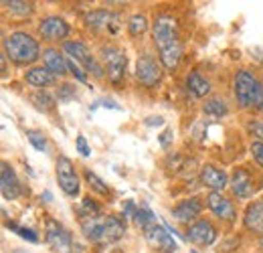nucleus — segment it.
<instances>
[{
  "instance_id": "38",
  "label": "nucleus",
  "mask_w": 263,
  "mask_h": 253,
  "mask_svg": "<svg viewBox=\"0 0 263 253\" xmlns=\"http://www.w3.org/2000/svg\"><path fill=\"white\" fill-rule=\"evenodd\" d=\"M172 138H174V136H172V128H166L164 134L160 136V146H162V148H168L170 142H172Z\"/></svg>"
},
{
  "instance_id": "43",
  "label": "nucleus",
  "mask_w": 263,
  "mask_h": 253,
  "mask_svg": "<svg viewBox=\"0 0 263 253\" xmlns=\"http://www.w3.org/2000/svg\"><path fill=\"white\" fill-rule=\"evenodd\" d=\"M18 253H23V251H18Z\"/></svg>"
},
{
  "instance_id": "37",
  "label": "nucleus",
  "mask_w": 263,
  "mask_h": 253,
  "mask_svg": "<svg viewBox=\"0 0 263 253\" xmlns=\"http://www.w3.org/2000/svg\"><path fill=\"white\" fill-rule=\"evenodd\" d=\"M67 65H69V71H71V73H73V75H75V77H77L81 83H85V73H83V71H81L77 65L73 63V61H67Z\"/></svg>"
},
{
  "instance_id": "36",
  "label": "nucleus",
  "mask_w": 263,
  "mask_h": 253,
  "mask_svg": "<svg viewBox=\"0 0 263 253\" xmlns=\"http://www.w3.org/2000/svg\"><path fill=\"white\" fill-rule=\"evenodd\" d=\"M77 150H79L81 156H89V154H91V152H89V146H87V142H85L83 136H77Z\"/></svg>"
},
{
  "instance_id": "28",
  "label": "nucleus",
  "mask_w": 263,
  "mask_h": 253,
  "mask_svg": "<svg viewBox=\"0 0 263 253\" xmlns=\"http://www.w3.org/2000/svg\"><path fill=\"white\" fill-rule=\"evenodd\" d=\"M81 215H85V217H89V219H98L99 215H101L99 205L91 196H85V198H83V203H81Z\"/></svg>"
},
{
  "instance_id": "15",
  "label": "nucleus",
  "mask_w": 263,
  "mask_h": 253,
  "mask_svg": "<svg viewBox=\"0 0 263 253\" xmlns=\"http://www.w3.org/2000/svg\"><path fill=\"white\" fill-rule=\"evenodd\" d=\"M200 209H202V203L198 198H189L172 209V217L180 223H191L200 215Z\"/></svg>"
},
{
  "instance_id": "4",
  "label": "nucleus",
  "mask_w": 263,
  "mask_h": 253,
  "mask_svg": "<svg viewBox=\"0 0 263 253\" xmlns=\"http://www.w3.org/2000/svg\"><path fill=\"white\" fill-rule=\"evenodd\" d=\"M103 61H105V69H107V77L116 87H122L124 77H126V55L116 49V47H105L103 49Z\"/></svg>"
},
{
  "instance_id": "11",
  "label": "nucleus",
  "mask_w": 263,
  "mask_h": 253,
  "mask_svg": "<svg viewBox=\"0 0 263 253\" xmlns=\"http://www.w3.org/2000/svg\"><path fill=\"white\" fill-rule=\"evenodd\" d=\"M200 183L206 189L213 190V192H221V190L229 185V178H227V172L225 170H221V168H217L213 164H206L200 170Z\"/></svg>"
},
{
  "instance_id": "25",
  "label": "nucleus",
  "mask_w": 263,
  "mask_h": 253,
  "mask_svg": "<svg viewBox=\"0 0 263 253\" xmlns=\"http://www.w3.org/2000/svg\"><path fill=\"white\" fill-rule=\"evenodd\" d=\"M128 31H130L132 37H142L148 31V19L144 14H134L128 21Z\"/></svg>"
},
{
  "instance_id": "34",
  "label": "nucleus",
  "mask_w": 263,
  "mask_h": 253,
  "mask_svg": "<svg viewBox=\"0 0 263 253\" xmlns=\"http://www.w3.org/2000/svg\"><path fill=\"white\" fill-rule=\"evenodd\" d=\"M251 154H253L255 162L263 168V142L261 140H257V142L251 144Z\"/></svg>"
},
{
  "instance_id": "17",
  "label": "nucleus",
  "mask_w": 263,
  "mask_h": 253,
  "mask_svg": "<svg viewBox=\"0 0 263 253\" xmlns=\"http://www.w3.org/2000/svg\"><path fill=\"white\" fill-rule=\"evenodd\" d=\"M126 233V223L122 221L120 217H107L103 221V241L107 243H114V241H120Z\"/></svg>"
},
{
  "instance_id": "42",
  "label": "nucleus",
  "mask_w": 263,
  "mask_h": 253,
  "mask_svg": "<svg viewBox=\"0 0 263 253\" xmlns=\"http://www.w3.org/2000/svg\"><path fill=\"white\" fill-rule=\"evenodd\" d=\"M193 253H197V251H193Z\"/></svg>"
},
{
  "instance_id": "31",
  "label": "nucleus",
  "mask_w": 263,
  "mask_h": 253,
  "mask_svg": "<svg viewBox=\"0 0 263 253\" xmlns=\"http://www.w3.org/2000/svg\"><path fill=\"white\" fill-rule=\"evenodd\" d=\"M6 227L10 229V231H14L16 235H21V237H25V239H29V241H39V237H36V233L31 231V229H27V227H18V225H14V223H6Z\"/></svg>"
},
{
  "instance_id": "10",
  "label": "nucleus",
  "mask_w": 263,
  "mask_h": 253,
  "mask_svg": "<svg viewBox=\"0 0 263 253\" xmlns=\"http://www.w3.org/2000/svg\"><path fill=\"white\" fill-rule=\"evenodd\" d=\"M39 32L47 41H61V39H65L67 34H69V25L61 16H47L39 25Z\"/></svg>"
},
{
  "instance_id": "1",
  "label": "nucleus",
  "mask_w": 263,
  "mask_h": 253,
  "mask_svg": "<svg viewBox=\"0 0 263 253\" xmlns=\"http://www.w3.org/2000/svg\"><path fill=\"white\" fill-rule=\"evenodd\" d=\"M154 43L160 51V59L166 69L174 71L178 63H180V57H182V45H180V39H178V23L176 19L172 16H158L156 23H154Z\"/></svg>"
},
{
  "instance_id": "44",
  "label": "nucleus",
  "mask_w": 263,
  "mask_h": 253,
  "mask_svg": "<svg viewBox=\"0 0 263 253\" xmlns=\"http://www.w3.org/2000/svg\"><path fill=\"white\" fill-rule=\"evenodd\" d=\"M261 205H263V201H261Z\"/></svg>"
},
{
  "instance_id": "27",
  "label": "nucleus",
  "mask_w": 263,
  "mask_h": 253,
  "mask_svg": "<svg viewBox=\"0 0 263 253\" xmlns=\"http://www.w3.org/2000/svg\"><path fill=\"white\" fill-rule=\"evenodd\" d=\"M85 180H87V185H89V189H93L96 192L99 194H109V187L99 178L96 172H91V170H85Z\"/></svg>"
},
{
  "instance_id": "32",
  "label": "nucleus",
  "mask_w": 263,
  "mask_h": 253,
  "mask_svg": "<svg viewBox=\"0 0 263 253\" xmlns=\"http://www.w3.org/2000/svg\"><path fill=\"white\" fill-rule=\"evenodd\" d=\"M27 136H29V142L34 146V150H39V152H43L45 150V146H47V140H45V136L41 134V132H27Z\"/></svg>"
},
{
  "instance_id": "16",
  "label": "nucleus",
  "mask_w": 263,
  "mask_h": 253,
  "mask_svg": "<svg viewBox=\"0 0 263 253\" xmlns=\"http://www.w3.org/2000/svg\"><path fill=\"white\" fill-rule=\"evenodd\" d=\"M146 239L152 245H160L166 251H174L176 247V241L172 239L170 231H166L164 227H158V225H152L150 229H146Z\"/></svg>"
},
{
  "instance_id": "41",
  "label": "nucleus",
  "mask_w": 263,
  "mask_h": 253,
  "mask_svg": "<svg viewBox=\"0 0 263 253\" xmlns=\"http://www.w3.org/2000/svg\"><path fill=\"white\" fill-rule=\"evenodd\" d=\"M164 124V120L162 118H158V116H152L150 120H146V126L154 128V126H162Z\"/></svg>"
},
{
  "instance_id": "3",
  "label": "nucleus",
  "mask_w": 263,
  "mask_h": 253,
  "mask_svg": "<svg viewBox=\"0 0 263 253\" xmlns=\"http://www.w3.org/2000/svg\"><path fill=\"white\" fill-rule=\"evenodd\" d=\"M235 97L239 101L241 107H249V110H263V85L261 81L249 73V71H239L235 75Z\"/></svg>"
},
{
  "instance_id": "24",
  "label": "nucleus",
  "mask_w": 263,
  "mask_h": 253,
  "mask_svg": "<svg viewBox=\"0 0 263 253\" xmlns=\"http://www.w3.org/2000/svg\"><path fill=\"white\" fill-rule=\"evenodd\" d=\"M83 233L89 241L103 239V223H99L98 219H85L83 221Z\"/></svg>"
},
{
  "instance_id": "39",
  "label": "nucleus",
  "mask_w": 263,
  "mask_h": 253,
  "mask_svg": "<svg viewBox=\"0 0 263 253\" xmlns=\"http://www.w3.org/2000/svg\"><path fill=\"white\" fill-rule=\"evenodd\" d=\"M87 67V71H91L93 75H98V77H101L103 75V71H101V67H99V63L96 61V59H89V63L85 65Z\"/></svg>"
},
{
  "instance_id": "35",
  "label": "nucleus",
  "mask_w": 263,
  "mask_h": 253,
  "mask_svg": "<svg viewBox=\"0 0 263 253\" xmlns=\"http://www.w3.org/2000/svg\"><path fill=\"white\" fill-rule=\"evenodd\" d=\"M99 105H101V107H111V110H122V105H120V103H116L114 99H99L98 103H93V105H91V110H98Z\"/></svg>"
},
{
  "instance_id": "13",
  "label": "nucleus",
  "mask_w": 263,
  "mask_h": 253,
  "mask_svg": "<svg viewBox=\"0 0 263 253\" xmlns=\"http://www.w3.org/2000/svg\"><path fill=\"white\" fill-rule=\"evenodd\" d=\"M231 189L237 198H249L253 194V178L245 168H237L231 178Z\"/></svg>"
},
{
  "instance_id": "21",
  "label": "nucleus",
  "mask_w": 263,
  "mask_h": 253,
  "mask_svg": "<svg viewBox=\"0 0 263 253\" xmlns=\"http://www.w3.org/2000/svg\"><path fill=\"white\" fill-rule=\"evenodd\" d=\"M63 51H65L71 59L81 61L83 65H87L89 59H91V57H89V49H87L81 41H67L65 45H63Z\"/></svg>"
},
{
  "instance_id": "9",
  "label": "nucleus",
  "mask_w": 263,
  "mask_h": 253,
  "mask_svg": "<svg viewBox=\"0 0 263 253\" xmlns=\"http://www.w3.org/2000/svg\"><path fill=\"white\" fill-rule=\"evenodd\" d=\"M0 189H2V196L6 201H14L21 194V183L8 162H2V166H0Z\"/></svg>"
},
{
  "instance_id": "12",
  "label": "nucleus",
  "mask_w": 263,
  "mask_h": 253,
  "mask_svg": "<svg viewBox=\"0 0 263 253\" xmlns=\"http://www.w3.org/2000/svg\"><path fill=\"white\" fill-rule=\"evenodd\" d=\"M206 205L209 209L219 217V219H225V221H233L235 219V207L229 198H225L221 192H211L206 196Z\"/></svg>"
},
{
  "instance_id": "6",
  "label": "nucleus",
  "mask_w": 263,
  "mask_h": 253,
  "mask_svg": "<svg viewBox=\"0 0 263 253\" xmlns=\"http://www.w3.org/2000/svg\"><path fill=\"white\" fill-rule=\"evenodd\" d=\"M136 77L144 87H156L162 79V69L150 55H142L136 65Z\"/></svg>"
},
{
  "instance_id": "14",
  "label": "nucleus",
  "mask_w": 263,
  "mask_h": 253,
  "mask_svg": "<svg viewBox=\"0 0 263 253\" xmlns=\"http://www.w3.org/2000/svg\"><path fill=\"white\" fill-rule=\"evenodd\" d=\"M25 81H27L29 85L36 87V89H45V87L55 85L57 75H55L53 71H49L47 67H33V69H29V71H27Z\"/></svg>"
},
{
  "instance_id": "2",
  "label": "nucleus",
  "mask_w": 263,
  "mask_h": 253,
  "mask_svg": "<svg viewBox=\"0 0 263 253\" xmlns=\"http://www.w3.org/2000/svg\"><path fill=\"white\" fill-rule=\"evenodd\" d=\"M39 43L29 32H12L4 39V55L16 65H31L39 59Z\"/></svg>"
},
{
  "instance_id": "18",
  "label": "nucleus",
  "mask_w": 263,
  "mask_h": 253,
  "mask_svg": "<svg viewBox=\"0 0 263 253\" xmlns=\"http://www.w3.org/2000/svg\"><path fill=\"white\" fill-rule=\"evenodd\" d=\"M43 59H45V67H47L49 71H53L55 75H65L67 71H69V65H67V61L63 59V55H61L59 51H55V49L43 51Z\"/></svg>"
},
{
  "instance_id": "23",
  "label": "nucleus",
  "mask_w": 263,
  "mask_h": 253,
  "mask_svg": "<svg viewBox=\"0 0 263 253\" xmlns=\"http://www.w3.org/2000/svg\"><path fill=\"white\" fill-rule=\"evenodd\" d=\"M227 112H229V107L221 97H213L211 101L204 103V116H209L213 120H219V118L227 116Z\"/></svg>"
},
{
  "instance_id": "8",
  "label": "nucleus",
  "mask_w": 263,
  "mask_h": 253,
  "mask_svg": "<svg viewBox=\"0 0 263 253\" xmlns=\"http://www.w3.org/2000/svg\"><path fill=\"white\" fill-rule=\"evenodd\" d=\"M186 239H191L197 245H213L215 239H217V229H215V225L211 221L198 219L193 225H189Z\"/></svg>"
},
{
  "instance_id": "22",
  "label": "nucleus",
  "mask_w": 263,
  "mask_h": 253,
  "mask_svg": "<svg viewBox=\"0 0 263 253\" xmlns=\"http://www.w3.org/2000/svg\"><path fill=\"white\" fill-rule=\"evenodd\" d=\"M186 87L197 95V97H204V95L211 94V83H209L198 71H193V73L186 77Z\"/></svg>"
},
{
  "instance_id": "7",
  "label": "nucleus",
  "mask_w": 263,
  "mask_h": 253,
  "mask_svg": "<svg viewBox=\"0 0 263 253\" xmlns=\"http://www.w3.org/2000/svg\"><path fill=\"white\" fill-rule=\"evenodd\" d=\"M47 243L55 249V251H69L71 247V235L65 227L55 219H47V233H45Z\"/></svg>"
},
{
  "instance_id": "26",
  "label": "nucleus",
  "mask_w": 263,
  "mask_h": 253,
  "mask_svg": "<svg viewBox=\"0 0 263 253\" xmlns=\"http://www.w3.org/2000/svg\"><path fill=\"white\" fill-rule=\"evenodd\" d=\"M33 103L34 107H39L41 112H51L55 107V101H53V95L47 94V92H36L33 95Z\"/></svg>"
},
{
  "instance_id": "20",
  "label": "nucleus",
  "mask_w": 263,
  "mask_h": 253,
  "mask_svg": "<svg viewBox=\"0 0 263 253\" xmlns=\"http://www.w3.org/2000/svg\"><path fill=\"white\" fill-rule=\"evenodd\" d=\"M111 21H114V14L107 12V10H103V8L91 10V12L85 16V25H87L89 29H96V31H99V29H109Z\"/></svg>"
},
{
  "instance_id": "40",
  "label": "nucleus",
  "mask_w": 263,
  "mask_h": 253,
  "mask_svg": "<svg viewBox=\"0 0 263 253\" xmlns=\"http://www.w3.org/2000/svg\"><path fill=\"white\" fill-rule=\"evenodd\" d=\"M136 213H138V211H136V207H134V203H126V207H124V215H126V217H136Z\"/></svg>"
},
{
  "instance_id": "33",
  "label": "nucleus",
  "mask_w": 263,
  "mask_h": 253,
  "mask_svg": "<svg viewBox=\"0 0 263 253\" xmlns=\"http://www.w3.org/2000/svg\"><path fill=\"white\" fill-rule=\"evenodd\" d=\"M57 97H59V101H71L75 97V87L71 83H63L59 87V95Z\"/></svg>"
},
{
  "instance_id": "29",
  "label": "nucleus",
  "mask_w": 263,
  "mask_h": 253,
  "mask_svg": "<svg viewBox=\"0 0 263 253\" xmlns=\"http://www.w3.org/2000/svg\"><path fill=\"white\" fill-rule=\"evenodd\" d=\"M10 12H16V14H31L33 12V4L31 2H21V0H4L2 2Z\"/></svg>"
},
{
  "instance_id": "30",
  "label": "nucleus",
  "mask_w": 263,
  "mask_h": 253,
  "mask_svg": "<svg viewBox=\"0 0 263 253\" xmlns=\"http://www.w3.org/2000/svg\"><path fill=\"white\" fill-rule=\"evenodd\" d=\"M136 223L142 227V229H150L154 221H156V217L152 215V211H148V209H138V213H136Z\"/></svg>"
},
{
  "instance_id": "5",
  "label": "nucleus",
  "mask_w": 263,
  "mask_h": 253,
  "mask_svg": "<svg viewBox=\"0 0 263 253\" xmlns=\"http://www.w3.org/2000/svg\"><path fill=\"white\" fill-rule=\"evenodd\" d=\"M57 180H59V187L63 189L65 194H69V196H77L79 194V178H77L73 162L67 156L57 158Z\"/></svg>"
},
{
  "instance_id": "19",
  "label": "nucleus",
  "mask_w": 263,
  "mask_h": 253,
  "mask_svg": "<svg viewBox=\"0 0 263 253\" xmlns=\"http://www.w3.org/2000/svg\"><path fill=\"white\" fill-rule=\"evenodd\" d=\"M245 227L253 233H263V205L253 203L245 213Z\"/></svg>"
}]
</instances>
